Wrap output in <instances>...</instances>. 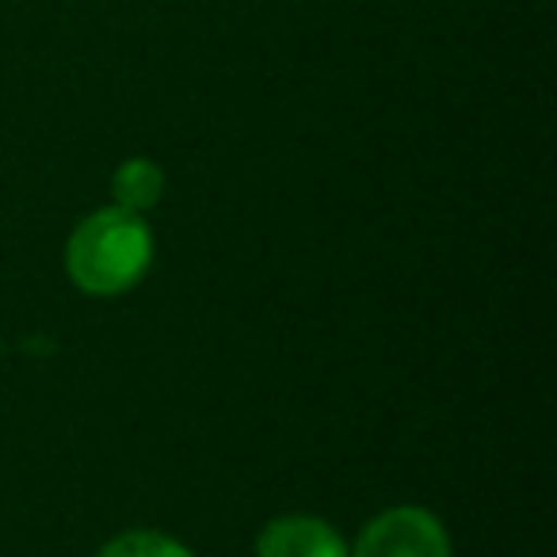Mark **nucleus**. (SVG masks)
Returning <instances> with one entry per match:
<instances>
[{
	"instance_id": "1",
	"label": "nucleus",
	"mask_w": 557,
	"mask_h": 557,
	"mask_svg": "<svg viewBox=\"0 0 557 557\" xmlns=\"http://www.w3.org/2000/svg\"><path fill=\"white\" fill-rule=\"evenodd\" d=\"M157 237L146 214L115 202L96 207L65 240V275L88 298H123L149 275Z\"/></svg>"
},
{
	"instance_id": "2",
	"label": "nucleus",
	"mask_w": 557,
	"mask_h": 557,
	"mask_svg": "<svg viewBox=\"0 0 557 557\" xmlns=\"http://www.w3.org/2000/svg\"><path fill=\"white\" fill-rule=\"evenodd\" d=\"M348 557H455L450 531L424 504H394L359 527Z\"/></svg>"
},
{
	"instance_id": "3",
	"label": "nucleus",
	"mask_w": 557,
	"mask_h": 557,
	"mask_svg": "<svg viewBox=\"0 0 557 557\" xmlns=\"http://www.w3.org/2000/svg\"><path fill=\"white\" fill-rule=\"evenodd\" d=\"M256 557H348V539L325 516L283 511L256 531Z\"/></svg>"
},
{
	"instance_id": "4",
	"label": "nucleus",
	"mask_w": 557,
	"mask_h": 557,
	"mask_svg": "<svg viewBox=\"0 0 557 557\" xmlns=\"http://www.w3.org/2000/svg\"><path fill=\"white\" fill-rule=\"evenodd\" d=\"M164 191H169V176L153 157H126L111 172V202L134 214H149L153 207H161Z\"/></svg>"
},
{
	"instance_id": "5",
	"label": "nucleus",
	"mask_w": 557,
	"mask_h": 557,
	"mask_svg": "<svg viewBox=\"0 0 557 557\" xmlns=\"http://www.w3.org/2000/svg\"><path fill=\"white\" fill-rule=\"evenodd\" d=\"M96 557H195V549L169 531H157V527H134V531L111 534Z\"/></svg>"
}]
</instances>
